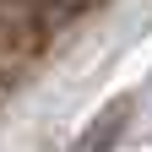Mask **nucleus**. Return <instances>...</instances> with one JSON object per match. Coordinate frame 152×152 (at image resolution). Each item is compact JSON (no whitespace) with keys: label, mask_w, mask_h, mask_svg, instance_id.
Listing matches in <instances>:
<instances>
[{"label":"nucleus","mask_w":152,"mask_h":152,"mask_svg":"<svg viewBox=\"0 0 152 152\" xmlns=\"http://www.w3.org/2000/svg\"><path fill=\"white\" fill-rule=\"evenodd\" d=\"M130 109H136L130 98H114V103H103V109H98V114L87 120V130L76 136V147H71V152H114V147L125 141Z\"/></svg>","instance_id":"1"}]
</instances>
